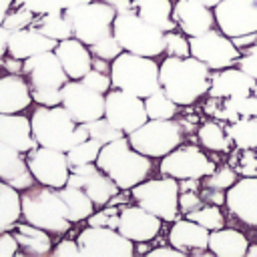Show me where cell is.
<instances>
[{
    "mask_svg": "<svg viewBox=\"0 0 257 257\" xmlns=\"http://www.w3.org/2000/svg\"><path fill=\"white\" fill-rule=\"evenodd\" d=\"M102 149V143L88 137L86 141L74 145L72 149L66 151V159H68V165L70 167H76V165H86V163H96L98 159V153Z\"/></svg>",
    "mask_w": 257,
    "mask_h": 257,
    "instance_id": "8d00e7d4",
    "label": "cell"
},
{
    "mask_svg": "<svg viewBox=\"0 0 257 257\" xmlns=\"http://www.w3.org/2000/svg\"><path fill=\"white\" fill-rule=\"evenodd\" d=\"M22 217V195L16 187L0 179V233L16 227Z\"/></svg>",
    "mask_w": 257,
    "mask_h": 257,
    "instance_id": "4dcf8cb0",
    "label": "cell"
},
{
    "mask_svg": "<svg viewBox=\"0 0 257 257\" xmlns=\"http://www.w3.org/2000/svg\"><path fill=\"white\" fill-rule=\"evenodd\" d=\"M128 143L139 153L157 159L169 155L183 141V128L173 118H149L128 137Z\"/></svg>",
    "mask_w": 257,
    "mask_h": 257,
    "instance_id": "ba28073f",
    "label": "cell"
},
{
    "mask_svg": "<svg viewBox=\"0 0 257 257\" xmlns=\"http://www.w3.org/2000/svg\"><path fill=\"white\" fill-rule=\"evenodd\" d=\"M56 191H58V195L62 197V201H64V205H66V211H68V219H70L72 223L84 221V219H88V217L94 213V207H96V205L92 203V199H90L82 189L64 185V187H60V189H56Z\"/></svg>",
    "mask_w": 257,
    "mask_h": 257,
    "instance_id": "d6a6232c",
    "label": "cell"
},
{
    "mask_svg": "<svg viewBox=\"0 0 257 257\" xmlns=\"http://www.w3.org/2000/svg\"><path fill=\"white\" fill-rule=\"evenodd\" d=\"M253 94L257 96V82H255V88H253Z\"/></svg>",
    "mask_w": 257,
    "mask_h": 257,
    "instance_id": "03108f58",
    "label": "cell"
},
{
    "mask_svg": "<svg viewBox=\"0 0 257 257\" xmlns=\"http://www.w3.org/2000/svg\"><path fill=\"white\" fill-rule=\"evenodd\" d=\"M18 4L30 8L34 14H46L52 10H62L60 0H18Z\"/></svg>",
    "mask_w": 257,
    "mask_h": 257,
    "instance_id": "f907efd6",
    "label": "cell"
},
{
    "mask_svg": "<svg viewBox=\"0 0 257 257\" xmlns=\"http://www.w3.org/2000/svg\"><path fill=\"white\" fill-rule=\"evenodd\" d=\"M227 207L239 221L257 227V175L237 179L227 189Z\"/></svg>",
    "mask_w": 257,
    "mask_h": 257,
    "instance_id": "d6986e66",
    "label": "cell"
},
{
    "mask_svg": "<svg viewBox=\"0 0 257 257\" xmlns=\"http://www.w3.org/2000/svg\"><path fill=\"white\" fill-rule=\"evenodd\" d=\"M201 197H203V201H209V203H213V205H223V203H227V193H223V189L207 187Z\"/></svg>",
    "mask_w": 257,
    "mask_h": 257,
    "instance_id": "11a10c76",
    "label": "cell"
},
{
    "mask_svg": "<svg viewBox=\"0 0 257 257\" xmlns=\"http://www.w3.org/2000/svg\"><path fill=\"white\" fill-rule=\"evenodd\" d=\"M112 34L120 48L141 56H159L165 52V32L147 20H143L135 10L118 12L112 22Z\"/></svg>",
    "mask_w": 257,
    "mask_h": 257,
    "instance_id": "8992f818",
    "label": "cell"
},
{
    "mask_svg": "<svg viewBox=\"0 0 257 257\" xmlns=\"http://www.w3.org/2000/svg\"><path fill=\"white\" fill-rule=\"evenodd\" d=\"M118 221H120V211H118L116 207L100 209L98 213H92V215L88 217V225H94V227L118 229Z\"/></svg>",
    "mask_w": 257,
    "mask_h": 257,
    "instance_id": "f6af8a7d",
    "label": "cell"
},
{
    "mask_svg": "<svg viewBox=\"0 0 257 257\" xmlns=\"http://www.w3.org/2000/svg\"><path fill=\"white\" fill-rule=\"evenodd\" d=\"M207 249L217 257H245L249 241L241 231L221 227L217 231H211Z\"/></svg>",
    "mask_w": 257,
    "mask_h": 257,
    "instance_id": "83f0119b",
    "label": "cell"
},
{
    "mask_svg": "<svg viewBox=\"0 0 257 257\" xmlns=\"http://www.w3.org/2000/svg\"><path fill=\"white\" fill-rule=\"evenodd\" d=\"M60 104L76 122H90L104 116V94L92 90L82 80H68L60 88Z\"/></svg>",
    "mask_w": 257,
    "mask_h": 257,
    "instance_id": "2e32d148",
    "label": "cell"
},
{
    "mask_svg": "<svg viewBox=\"0 0 257 257\" xmlns=\"http://www.w3.org/2000/svg\"><path fill=\"white\" fill-rule=\"evenodd\" d=\"M58 44V40L44 36L42 32H38L36 28H20V30H12L8 36V54L16 56V58H30L34 54L46 52V50H54Z\"/></svg>",
    "mask_w": 257,
    "mask_h": 257,
    "instance_id": "d4e9b609",
    "label": "cell"
},
{
    "mask_svg": "<svg viewBox=\"0 0 257 257\" xmlns=\"http://www.w3.org/2000/svg\"><path fill=\"white\" fill-rule=\"evenodd\" d=\"M237 181V171L231 167H221L215 169L211 175H207L205 179V187H213V189H229L233 183Z\"/></svg>",
    "mask_w": 257,
    "mask_h": 257,
    "instance_id": "b9f144b4",
    "label": "cell"
},
{
    "mask_svg": "<svg viewBox=\"0 0 257 257\" xmlns=\"http://www.w3.org/2000/svg\"><path fill=\"white\" fill-rule=\"evenodd\" d=\"M133 10L143 20L161 28L163 32L177 28V22L173 18V6L169 0H133Z\"/></svg>",
    "mask_w": 257,
    "mask_h": 257,
    "instance_id": "f1b7e54d",
    "label": "cell"
},
{
    "mask_svg": "<svg viewBox=\"0 0 257 257\" xmlns=\"http://www.w3.org/2000/svg\"><path fill=\"white\" fill-rule=\"evenodd\" d=\"M90 52H92L94 56H98V58L114 60V58L122 52V48H120L118 40L114 38V34H110V36H106V38H102V40L94 42V44L90 46Z\"/></svg>",
    "mask_w": 257,
    "mask_h": 257,
    "instance_id": "ee69618b",
    "label": "cell"
},
{
    "mask_svg": "<svg viewBox=\"0 0 257 257\" xmlns=\"http://www.w3.org/2000/svg\"><path fill=\"white\" fill-rule=\"evenodd\" d=\"M2 64L6 66V70L8 72H12V74H22V66H24V60L22 58H16V56H6L4 60H2Z\"/></svg>",
    "mask_w": 257,
    "mask_h": 257,
    "instance_id": "6f0895ef",
    "label": "cell"
},
{
    "mask_svg": "<svg viewBox=\"0 0 257 257\" xmlns=\"http://www.w3.org/2000/svg\"><path fill=\"white\" fill-rule=\"evenodd\" d=\"M12 4H14V0H0V26L4 24V18H6Z\"/></svg>",
    "mask_w": 257,
    "mask_h": 257,
    "instance_id": "91938a15",
    "label": "cell"
},
{
    "mask_svg": "<svg viewBox=\"0 0 257 257\" xmlns=\"http://www.w3.org/2000/svg\"><path fill=\"white\" fill-rule=\"evenodd\" d=\"M189 44H191V56L205 62L211 70L229 68L237 64V60L241 58L239 46H235L233 38H229L221 30L217 32L211 28L199 36H191Z\"/></svg>",
    "mask_w": 257,
    "mask_h": 257,
    "instance_id": "30bf717a",
    "label": "cell"
},
{
    "mask_svg": "<svg viewBox=\"0 0 257 257\" xmlns=\"http://www.w3.org/2000/svg\"><path fill=\"white\" fill-rule=\"evenodd\" d=\"M104 118L124 135H131L149 120L145 98L122 88H112L104 94Z\"/></svg>",
    "mask_w": 257,
    "mask_h": 257,
    "instance_id": "8fae6325",
    "label": "cell"
},
{
    "mask_svg": "<svg viewBox=\"0 0 257 257\" xmlns=\"http://www.w3.org/2000/svg\"><path fill=\"white\" fill-rule=\"evenodd\" d=\"M229 139L237 145V149H253L257 151V116H241L225 128Z\"/></svg>",
    "mask_w": 257,
    "mask_h": 257,
    "instance_id": "836d02e7",
    "label": "cell"
},
{
    "mask_svg": "<svg viewBox=\"0 0 257 257\" xmlns=\"http://www.w3.org/2000/svg\"><path fill=\"white\" fill-rule=\"evenodd\" d=\"M165 50L171 56H191L189 38H185V34L169 30V32H165Z\"/></svg>",
    "mask_w": 257,
    "mask_h": 257,
    "instance_id": "60d3db41",
    "label": "cell"
},
{
    "mask_svg": "<svg viewBox=\"0 0 257 257\" xmlns=\"http://www.w3.org/2000/svg\"><path fill=\"white\" fill-rule=\"evenodd\" d=\"M0 141L18 149L20 153H28L38 147L32 135L30 118L18 112H0Z\"/></svg>",
    "mask_w": 257,
    "mask_h": 257,
    "instance_id": "cb8c5ba5",
    "label": "cell"
},
{
    "mask_svg": "<svg viewBox=\"0 0 257 257\" xmlns=\"http://www.w3.org/2000/svg\"><path fill=\"white\" fill-rule=\"evenodd\" d=\"M80 255L86 257H133L135 245L118 229L110 227H86L78 239Z\"/></svg>",
    "mask_w": 257,
    "mask_h": 257,
    "instance_id": "7c38bea8",
    "label": "cell"
},
{
    "mask_svg": "<svg viewBox=\"0 0 257 257\" xmlns=\"http://www.w3.org/2000/svg\"><path fill=\"white\" fill-rule=\"evenodd\" d=\"M209 235L211 231L205 229L203 225L191 221V219H181L175 221L171 231H169V243L181 251H189V249H207L209 245Z\"/></svg>",
    "mask_w": 257,
    "mask_h": 257,
    "instance_id": "4316f807",
    "label": "cell"
},
{
    "mask_svg": "<svg viewBox=\"0 0 257 257\" xmlns=\"http://www.w3.org/2000/svg\"><path fill=\"white\" fill-rule=\"evenodd\" d=\"M161 217L153 215L151 211L143 209L141 205H128L120 209V221L118 231L137 243H147L161 231Z\"/></svg>",
    "mask_w": 257,
    "mask_h": 257,
    "instance_id": "ac0fdd59",
    "label": "cell"
},
{
    "mask_svg": "<svg viewBox=\"0 0 257 257\" xmlns=\"http://www.w3.org/2000/svg\"><path fill=\"white\" fill-rule=\"evenodd\" d=\"M52 253H54L56 257H78V255H80V247H78L76 241L64 239V241H60V243L56 245V249H54Z\"/></svg>",
    "mask_w": 257,
    "mask_h": 257,
    "instance_id": "f5cc1de1",
    "label": "cell"
},
{
    "mask_svg": "<svg viewBox=\"0 0 257 257\" xmlns=\"http://www.w3.org/2000/svg\"><path fill=\"white\" fill-rule=\"evenodd\" d=\"M159 169H161V173L165 177H173L177 181H183V179L207 177L217 167L199 147L185 145V147H177L169 155H165Z\"/></svg>",
    "mask_w": 257,
    "mask_h": 257,
    "instance_id": "4fadbf2b",
    "label": "cell"
},
{
    "mask_svg": "<svg viewBox=\"0 0 257 257\" xmlns=\"http://www.w3.org/2000/svg\"><path fill=\"white\" fill-rule=\"evenodd\" d=\"M231 102L241 116H257V96L255 94H249L243 98H231Z\"/></svg>",
    "mask_w": 257,
    "mask_h": 257,
    "instance_id": "816d5d0a",
    "label": "cell"
},
{
    "mask_svg": "<svg viewBox=\"0 0 257 257\" xmlns=\"http://www.w3.org/2000/svg\"><path fill=\"white\" fill-rule=\"evenodd\" d=\"M149 257H185V251H181V249H177V247H173V245H165V247H157V249H151L149 253H147Z\"/></svg>",
    "mask_w": 257,
    "mask_h": 257,
    "instance_id": "9f6ffc18",
    "label": "cell"
},
{
    "mask_svg": "<svg viewBox=\"0 0 257 257\" xmlns=\"http://www.w3.org/2000/svg\"><path fill=\"white\" fill-rule=\"evenodd\" d=\"M177 102L169 98L163 88H157L153 94L145 98V108L149 118H173L177 114Z\"/></svg>",
    "mask_w": 257,
    "mask_h": 257,
    "instance_id": "d590c367",
    "label": "cell"
},
{
    "mask_svg": "<svg viewBox=\"0 0 257 257\" xmlns=\"http://www.w3.org/2000/svg\"><path fill=\"white\" fill-rule=\"evenodd\" d=\"M255 78L241 68H223L217 74H211V98H243L253 94Z\"/></svg>",
    "mask_w": 257,
    "mask_h": 257,
    "instance_id": "7402d4cb",
    "label": "cell"
},
{
    "mask_svg": "<svg viewBox=\"0 0 257 257\" xmlns=\"http://www.w3.org/2000/svg\"><path fill=\"white\" fill-rule=\"evenodd\" d=\"M32 100H36L38 104H44V106H56L60 104L62 100V94H60V88H44V90H32Z\"/></svg>",
    "mask_w": 257,
    "mask_h": 257,
    "instance_id": "c3c4849f",
    "label": "cell"
},
{
    "mask_svg": "<svg viewBox=\"0 0 257 257\" xmlns=\"http://www.w3.org/2000/svg\"><path fill=\"white\" fill-rule=\"evenodd\" d=\"M199 2H203V4H207L209 8H215V6H217V4L221 2V0H199Z\"/></svg>",
    "mask_w": 257,
    "mask_h": 257,
    "instance_id": "be15d7a7",
    "label": "cell"
},
{
    "mask_svg": "<svg viewBox=\"0 0 257 257\" xmlns=\"http://www.w3.org/2000/svg\"><path fill=\"white\" fill-rule=\"evenodd\" d=\"M30 102V84L22 74L8 72L6 76H0V112H20Z\"/></svg>",
    "mask_w": 257,
    "mask_h": 257,
    "instance_id": "484cf974",
    "label": "cell"
},
{
    "mask_svg": "<svg viewBox=\"0 0 257 257\" xmlns=\"http://www.w3.org/2000/svg\"><path fill=\"white\" fill-rule=\"evenodd\" d=\"M34 28L38 32H42L44 36L48 38H54V40H64V38H70L74 36V30H72V20L70 16L66 14V10H52V12H46V14H40V18L36 20L34 18Z\"/></svg>",
    "mask_w": 257,
    "mask_h": 257,
    "instance_id": "1f68e13d",
    "label": "cell"
},
{
    "mask_svg": "<svg viewBox=\"0 0 257 257\" xmlns=\"http://www.w3.org/2000/svg\"><path fill=\"white\" fill-rule=\"evenodd\" d=\"M199 141L209 151H227L231 145V139L225 128H221L217 122L209 120L199 128Z\"/></svg>",
    "mask_w": 257,
    "mask_h": 257,
    "instance_id": "74e56055",
    "label": "cell"
},
{
    "mask_svg": "<svg viewBox=\"0 0 257 257\" xmlns=\"http://www.w3.org/2000/svg\"><path fill=\"white\" fill-rule=\"evenodd\" d=\"M185 217L191 219V221H195V223H199V225H203V227L209 229V231H217V229L225 227V217H223L219 205H213V203L203 205L201 209L191 211V213H187Z\"/></svg>",
    "mask_w": 257,
    "mask_h": 257,
    "instance_id": "f35d334b",
    "label": "cell"
},
{
    "mask_svg": "<svg viewBox=\"0 0 257 257\" xmlns=\"http://www.w3.org/2000/svg\"><path fill=\"white\" fill-rule=\"evenodd\" d=\"M237 64L241 70H245L249 76H253L257 80V44H251L249 48H245V52L241 54Z\"/></svg>",
    "mask_w": 257,
    "mask_h": 257,
    "instance_id": "7dc6e473",
    "label": "cell"
},
{
    "mask_svg": "<svg viewBox=\"0 0 257 257\" xmlns=\"http://www.w3.org/2000/svg\"><path fill=\"white\" fill-rule=\"evenodd\" d=\"M161 88L179 106L193 104L211 88V68L195 56H169L159 64Z\"/></svg>",
    "mask_w": 257,
    "mask_h": 257,
    "instance_id": "6da1fadb",
    "label": "cell"
},
{
    "mask_svg": "<svg viewBox=\"0 0 257 257\" xmlns=\"http://www.w3.org/2000/svg\"><path fill=\"white\" fill-rule=\"evenodd\" d=\"M22 74L26 76L32 90L62 88L70 80L54 50H46L26 58L22 66Z\"/></svg>",
    "mask_w": 257,
    "mask_h": 257,
    "instance_id": "e0dca14e",
    "label": "cell"
},
{
    "mask_svg": "<svg viewBox=\"0 0 257 257\" xmlns=\"http://www.w3.org/2000/svg\"><path fill=\"white\" fill-rule=\"evenodd\" d=\"M80 80H82L86 86H90L92 90L102 92V94H106V92L110 90V86H112L110 74H106V72H102V70H96V68H90Z\"/></svg>",
    "mask_w": 257,
    "mask_h": 257,
    "instance_id": "bcb514c9",
    "label": "cell"
},
{
    "mask_svg": "<svg viewBox=\"0 0 257 257\" xmlns=\"http://www.w3.org/2000/svg\"><path fill=\"white\" fill-rule=\"evenodd\" d=\"M247 255H249V257H257V245H251V247L247 249Z\"/></svg>",
    "mask_w": 257,
    "mask_h": 257,
    "instance_id": "e7e4bbea",
    "label": "cell"
},
{
    "mask_svg": "<svg viewBox=\"0 0 257 257\" xmlns=\"http://www.w3.org/2000/svg\"><path fill=\"white\" fill-rule=\"evenodd\" d=\"M84 124H86V128H88V137L100 141L102 145H106V143H110V141H116V139L124 137V133L118 131L114 124H110L104 116H100V118H96V120H90V122H84Z\"/></svg>",
    "mask_w": 257,
    "mask_h": 257,
    "instance_id": "ab89813d",
    "label": "cell"
},
{
    "mask_svg": "<svg viewBox=\"0 0 257 257\" xmlns=\"http://www.w3.org/2000/svg\"><path fill=\"white\" fill-rule=\"evenodd\" d=\"M213 14L219 30L229 38L257 32V0H221Z\"/></svg>",
    "mask_w": 257,
    "mask_h": 257,
    "instance_id": "9a60e30c",
    "label": "cell"
},
{
    "mask_svg": "<svg viewBox=\"0 0 257 257\" xmlns=\"http://www.w3.org/2000/svg\"><path fill=\"white\" fill-rule=\"evenodd\" d=\"M14 239L18 241V247L24 253H32V255H46L52 251V239L48 235V231L30 225V223H22L16 225L14 229Z\"/></svg>",
    "mask_w": 257,
    "mask_h": 257,
    "instance_id": "f546056e",
    "label": "cell"
},
{
    "mask_svg": "<svg viewBox=\"0 0 257 257\" xmlns=\"http://www.w3.org/2000/svg\"><path fill=\"white\" fill-rule=\"evenodd\" d=\"M18 149L6 145L0 141V179L6 183H12L16 177H20L24 171H28V163L22 157Z\"/></svg>",
    "mask_w": 257,
    "mask_h": 257,
    "instance_id": "e575fe53",
    "label": "cell"
},
{
    "mask_svg": "<svg viewBox=\"0 0 257 257\" xmlns=\"http://www.w3.org/2000/svg\"><path fill=\"white\" fill-rule=\"evenodd\" d=\"M16 251H18V241L14 239V235L8 231L0 233V257H10Z\"/></svg>",
    "mask_w": 257,
    "mask_h": 257,
    "instance_id": "db71d44e",
    "label": "cell"
},
{
    "mask_svg": "<svg viewBox=\"0 0 257 257\" xmlns=\"http://www.w3.org/2000/svg\"><path fill=\"white\" fill-rule=\"evenodd\" d=\"M8 36H10V30L0 26V64L4 60V52L8 50Z\"/></svg>",
    "mask_w": 257,
    "mask_h": 257,
    "instance_id": "680465c9",
    "label": "cell"
},
{
    "mask_svg": "<svg viewBox=\"0 0 257 257\" xmlns=\"http://www.w3.org/2000/svg\"><path fill=\"white\" fill-rule=\"evenodd\" d=\"M26 163H28L30 173L34 175V179L40 185H46V187H52V189H60L68 181L70 165H68V159H66L64 151L38 145L32 151H28Z\"/></svg>",
    "mask_w": 257,
    "mask_h": 257,
    "instance_id": "5bb4252c",
    "label": "cell"
},
{
    "mask_svg": "<svg viewBox=\"0 0 257 257\" xmlns=\"http://www.w3.org/2000/svg\"><path fill=\"white\" fill-rule=\"evenodd\" d=\"M90 0H60V6L62 10H68V8H74V6H80V4H86Z\"/></svg>",
    "mask_w": 257,
    "mask_h": 257,
    "instance_id": "6125c7cd",
    "label": "cell"
},
{
    "mask_svg": "<svg viewBox=\"0 0 257 257\" xmlns=\"http://www.w3.org/2000/svg\"><path fill=\"white\" fill-rule=\"evenodd\" d=\"M30 122H32V135L36 143L42 147H50L66 153L74 145L88 139L86 124L76 122L62 104L56 106L40 104L34 110Z\"/></svg>",
    "mask_w": 257,
    "mask_h": 257,
    "instance_id": "7a4b0ae2",
    "label": "cell"
},
{
    "mask_svg": "<svg viewBox=\"0 0 257 257\" xmlns=\"http://www.w3.org/2000/svg\"><path fill=\"white\" fill-rule=\"evenodd\" d=\"M96 165L118 185V189H133L143 183L153 169L151 157L133 149L124 137L102 145Z\"/></svg>",
    "mask_w": 257,
    "mask_h": 257,
    "instance_id": "3957f363",
    "label": "cell"
},
{
    "mask_svg": "<svg viewBox=\"0 0 257 257\" xmlns=\"http://www.w3.org/2000/svg\"><path fill=\"white\" fill-rule=\"evenodd\" d=\"M54 52H56L62 68L66 70L68 78H72V80H80L92 68V52L86 48L84 42H80L74 36L60 40L56 44Z\"/></svg>",
    "mask_w": 257,
    "mask_h": 257,
    "instance_id": "603a6c76",
    "label": "cell"
},
{
    "mask_svg": "<svg viewBox=\"0 0 257 257\" xmlns=\"http://www.w3.org/2000/svg\"><path fill=\"white\" fill-rule=\"evenodd\" d=\"M106 62H108V60L94 56V58H92V68H96V70H102V72H108V70H110V66H108Z\"/></svg>",
    "mask_w": 257,
    "mask_h": 257,
    "instance_id": "94428289",
    "label": "cell"
},
{
    "mask_svg": "<svg viewBox=\"0 0 257 257\" xmlns=\"http://www.w3.org/2000/svg\"><path fill=\"white\" fill-rule=\"evenodd\" d=\"M22 217L26 223L36 225L48 233H66L72 225L66 205L56 189L40 185L28 187L22 193Z\"/></svg>",
    "mask_w": 257,
    "mask_h": 257,
    "instance_id": "277c9868",
    "label": "cell"
},
{
    "mask_svg": "<svg viewBox=\"0 0 257 257\" xmlns=\"http://www.w3.org/2000/svg\"><path fill=\"white\" fill-rule=\"evenodd\" d=\"M110 80L114 88H122L135 96L147 98L161 88L159 64L151 56L122 50L110 64Z\"/></svg>",
    "mask_w": 257,
    "mask_h": 257,
    "instance_id": "5b68a950",
    "label": "cell"
},
{
    "mask_svg": "<svg viewBox=\"0 0 257 257\" xmlns=\"http://www.w3.org/2000/svg\"><path fill=\"white\" fill-rule=\"evenodd\" d=\"M133 199L143 209L151 211L153 215L161 217L163 221H175L179 213V181L173 177L163 179H145L143 183L135 185Z\"/></svg>",
    "mask_w": 257,
    "mask_h": 257,
    "instance_id": "9c48e42d",
    "label": "cell"
},
{
    "mask_svg": "<svg viewBox=\"0 0 257 257\" xmlns=\"http://www.w3.org/2000/svg\"><path fill=\"white\" fill-rule=\"evenodd\" d=\"M66 185L82 189L92 199V203L96 207L108 205L118 195V191H120L118 185L100 169H96L92 173H74V171H70Z\"/></svg>",
    "mask_w": 257,
    "mask_h": 257,
    "instance_id": "44dd1931",
    "label": "cell"
},
{
    "mask_svg": "<svg viewBox=\"0 0 257 257\" xmlns=\"http://www.w3.org/2000/svg\"><path fill=\"white\" fill-rule=\"evenodd\" d=\"M173 18L181 32H185V36L189 38L211 30L215 24L213 10L199 0H179L173 6Z\"/></svg>",
    "mask_w": 257,
    "mask_h": 257,
    "instance_id": "ffe728a7",
    "label": "cell"
},
{
    "mask_svg": "<svg viewBox=\"0 0 257 257\" xmlns=\"http://www.w3.org/2000/svg\"><path fill=\"white\" fill-rule=\"evenodd\" d=\"M34 22V12L30 10V8H26V6H18L14 12H10V14H6V18H4V28H8L10 32L12 30H20V28H26V26H30Z\"/></svg>",
    "mask_w": 257,
    "mask_h": 257,
    "instance_id": "7bdbcfd3",
    "label": "cell"
},
{
    "mask_svg": "<svg viewBox=\"0 0 257 257\" xmlns=\"http://www.w3.org/2000/svg\"><path fill=\"white\" fill-rule=\"evenodd\" d=\"M203 207V197L197 195L195 191H181L179 193V211H183L185 215L191 211H197Z\"/></svg>",
    "mask_w": 257,
    "mask_h": 257,
    "instance_id": "681fc988",
    "label": "cell"
},
{
    "mask_svg": "<svg viewBox=\"0 0 257 257\" xmlns=\"http://www.w3.org/2000/svg\"><path fill=\"white\" fill-rule=\"evenodd\" d=\"M66 14L72 20V30L74 38L84 42L86 46H92L94 42L106 38L112 34V22L116 18V8L98 0H90L86 4L68 8Z\"/></svg>",
    "mask_w": 257,
    "mask_h": 257,
    "instance_id": "52a82bcc",
    "label": "cell"
}]
</instances>
